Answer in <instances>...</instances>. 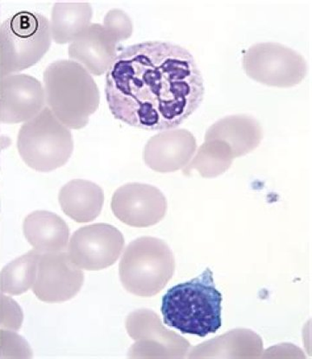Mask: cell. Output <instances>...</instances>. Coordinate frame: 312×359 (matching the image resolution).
<instances>
[{
    "mask_svg": "<svg viewBox=\"0 0 312 359\" xmlns=\"http://www.w3.org/2000/svg\"><path fill=\"white\" fill-rule=\"evenodd\" d=\"M105 93L116 119L148 131L179 127L202 104V74L179 44L147 41L126 47L108 69Z\"/></svg>",
    "mask_w": 312,
    "mask_h": 359,
    "instance_id": "1",
    "label": "cell"
},
{
    "mask_svg": "<svg viewBox=\"0 0 312 359\" xmlns=\"http://www.w3.org/2000/svg\"><path fill=\"white\" fill-rule=\"evenodd\" d=\"M222 294L207 268L202 275L171 287L162 297L163 321L184 334L204 338L222 325Z\"/></svg>",
    "mask_w": 312,
    "mask_h": 359,
    "instance_id": "2",
    "label": "cell"
},
{
    "mask_svg": "<svg viewBox=\"0 0 312 359\" xmlns=\"http://www.w3.org/2000/svg\"><path fill=\"white\" fill-rule=\"evenodd\" d=\"M46 103L63 124L70 129L86 127L98 109V84L84 66L75 61L58 60L44 72Z\"/></svg>",
    "mask_w": 312,
    "mask_h": 359,
    "instance_id": "3",
    "label": "cell"
},
{
    "mask_svg": "<svg viewBox=\"0 0 312 359\" xmlns=\"http://www.w3.org/2000/svg\"><path fill=\"white\" fill-rule=\"evenodd\" d=\"M176 260L164 241L151 236L130 243L122 255L119 275L129 293L152 297L164 290L172 279Z\"/></svg>",
    "mask_w": 312,
    "mask_h": 359,
    "instance_id": "4",
    "label": "cell"
},
{
    "mask_svg": "<svg viewBox=\"0 0 312 359\" xmlns=\"http://www.w3.org/2000/svg\"><path fill=\"white\" fill-rule=\"evenodd\" d=\"M50 21L43 14L21 11L2 24L0 77L38 64L51 46Z\"/></svg>",
    "mask_w": 312,
    "mask_h": 359,
    "instance_id": "5",
    "label": "cell"
},
{
    "mask_svg": "<svg viewBox=\"0 0 312 359\" xmlns=\"http://www.w3.org/2000/svg\"><path fill=\"white\" fill-rule=\"evenodd\" d=\"M17 147L22 160L37 172H49L69 161L74 150L70 128L49 107L26 121L18 132Z\"/></svg>",
    "mask_w": 312,
    "mask_h": 359,
    "instance_id": "6",
    "label": "cell"
},
{
    "mask_svg": "<svg viewBox=\"0 0 312 359\" xmlns=\"http://www.w3.org/2000/svg\"><path fill=\"white\" fill-rule=\"evenodd\" d=\"M245 72L251 79L268 86H295L306 76L308 66L302 55L284 44H252L243 55Z\"/></svg>",
    "mask_w": 312,
    "mask_h": 359,
    "instance_id": "7",
    "label": "cell"
},
{
    "mask_svg": "<svg viewBox=\"0 0 312 359\" xmlns=\"http://www.w3.org/2000/svg\"><path fill=\"white\" fill-rule=\"evenodd\" d=\"M126 329L136 341L129 351L131 358H185L192 348L183 337L167 329L150 309L130 313Z\"/></svg>",
    "mask_w": 312,
    "mask_h": 359,
    "instance_id": "8",
    "label": "cell"
},
{
    "mask_svg": "<svg viewBox=\"0 0 312 359\" xmlns=\"http://www.w3.org/2000/svg\"><path fill=\"white\" fill-rule=\"evenodd\" d=\"M124 244V235L113 225L91 224L74 232L70 241L68 254L78 268L98 271L116 264Z\"/></svg>",
    "mask_w": 312,
    "mask_h": 359,
    "instance_id": "9",
    "label": "cell"
},
{
    "mask_svg": "<svg viewBox=\"0 0 312 359\" xmlns=\"http://www.w3.org/2000/svg\"><path fill=\"white\" fill-rule=\"evenodd\" d=\"M111 210L117 219L129 226L147 228L157 224L165 217L168 203L157 187L128 183L115 191Z\"/></svg>",
    "mask_w": 312,
    "mask_h": 359,
    "instance_id": "10",
    "label": "cell"
},
{
    "mask_svg": "<svg viewBox=\"0 0 312 359\" xmlns=\"http://www.w3.org/2000/svg\"><path fill=\"white\" fill-rule=\"evenodd\" d=\"M84 281L83 271L73 264L68 253H41L32 291L44 302H64L79 293Z\"/></svg>",
    "mask_w": 312,
    "mask_h": 359,
    "instance_id": "11",
    "label": "cell"
},
{
    "mask_svg": "<svg viewBox=\"0 0 312 359\" xmlns=\"http://www.w3.org/2000/svg\"><path fill=\"white\" fill-rule=\"evenodd\" d=\"M46 95L42 83L26 74L0 77V114L6 124L26 122L44 109Z\"/></svg>",
    "mask_w": 312,
    "mask_h": 359,
    "instance_id": "12",
    "label": "cell"
},
{
    "mask_svg": "<svg viewBox=\"0 0 312 359\" xmlns=\"http://www.w3.org/2000/svg\"><path fill=\"white\" fill-rule=\"evenodd\" d=\"M196 149V139L190 131L185 128L169 129L156 133L148 140L143 160L155 172H174L188 165Z\"/></svg>",
    "mask_w": 312,
    "mask_h": 359,
    "instance_id": "13",
    "label": "cell"
},
{
    "mask_svg": "<svg viewBox=\"0 0 312 359\" xmlns=\"http://www.w3.org/2000/svg\"><path fill=\"white\" fill-rule=\"evenodd\" d=\"M68 49L70 58L98 76L108 72L117 55V43L100 24H91Z\"/></svg>",
    "mask_w": 312,
    "mask_h": 359,
    "instance_id": "14",
    "label": "cell"
},
{
    "mask_svg": "<svg viewBox=\"0 0 312 359\" xmlns=\"http://www.w3.org/2000/svg\"><path fill=\"white\" fill-rule=\"evenodd\" d=\"M263 138L261 125L247 114H233L217 121L205 135V140H219L231 147L234 158L241 157L257 148Z\"/></svg>",
    "mask_w": 312,
    "mask_h": 359,
    "instance_id": "15",
    "label": "cell"
},
{
    "mask_svg": "<svg viewBox=\"0 0 312 359\" xmlns=\"http://www.w3.org/2000/svg\"><path fill=\"white\" fill-rule=\"evenodd\" d=\"M188 358H260L261 338L248 329H235L189 351Z\"/></svg>",
    "mask_w": 312,
    "mask_h": 359,
    "instance_id": "16",
    "label": "cell"
},
{
    "mask_svg": "<svg viewBox=\"0 0 312 359\" xmlns=\"http://www.w3.org/2000/svg\"><path fill=\"white\" fill-rule=\"evenodd\" d=\"M24 235L28 243L40 253L65 251L68 246L70 229L57 214L36 210L25 217Z\"/></svg>",
    "mask_w": 312,
    "mask_h": 359,
    "instance_id": "17",
    "label": "cell"
},
{
    "mask_svg": "<svg viewBox=\"0 0 312 359\" xmlns=\"http://www.w3.org/2000/svg\"><path fill=\"white\" fill-rule=\"evenodd\" d=\"M63 212L77 223L94 221L102 212L104 194L91 181L74 180L65 184L58 194Z\"/></svg>",
    "mask_w": 312,
    "mask_h": 359,
    "instance_id": "18",
    "label": "cell"
},
{
    "mask_svg": "<svg viewBox=\"0 0 312 359\" xmlns=\"http://www.w3.org/2000/svg\"><path fill=\"white\" fill-rule=\"evenodd\" d=\"M90 3H56L52 7L51 32L56 43H72L91 25Z\"/></svg>",
    "mask_w": 312,
    "mask_h": 359,
    "instance_id": "19",
    "label": "cell"
},
{
    "mask_svg": "<svg viewBox=\"0 0 312 359\" xmlns=\"http://www.w3.org/2000/svg\"><path fill=\"white\" fill-rule=\"evenodd\" d=\"M234 155L231 147L222 140H205L195 151L188 165L182 169L185 175L196 170L203 177H215L231 168Z\"/></svg>",
    "mask_w": 312,
    "mask_h": 359,
    "instance_id": "20",
    "label": "cell"
},
{
    "mask_svg": "<svg viewBox=\"0 0 312 359\" xmlns=\"http://www.w3.org/2000/svg\"><path fill=\"white\" fill-rule=\"evenodd\" d=\"M40 252L33 250L4 266L0 273L2 294L20 295L26 293L35 283Z\"/></svg>",
    "mask_w": 312,
    "mask_h": 359,
    "instance_id": "21",
    "label": "cell"
},
{
    "mask_svg": "<svg viewBox=\"0 0 312 359\" xmlns=\"http://www.w3.org/2000/svg\"><path fill=\"white\" fill-rule=\"evenodd\" d=\"M32 350L17 332L6 329L0 331V358H32Z\"/></svg>",
    "mask_w": 312,
    "mask_h": 359,
    "instance_id": "22",
    "label": "cell"
},
{
    "mask_svg": "<svg viewBox=\"0 0 312 359\" xmlns=\"http://www.w3.org/2000/svg\"><path fill=\"white\" fill-rule=\"evenodd\" d=\"M103 27L117 43L129 39L134 31L133 22L128 13L117 8L107 13Z\"/></svg>",
    "mask_w": 312,
    "mask_h": 359,
    "instance_id": "23",
    "label": "cell"
},
{
    "mask_svg": "<svg viewBox=\"0 0 312 359\" xmlns=\"http://www.w3.org/2000/svg\"><path fill=\"white\" fill-rule=\"evenodd\" d=\"M24 313L13 298L0 294V327L17 332L23 325Z\"/></svg>",
    "mask_w": 312,
    "mask_h": 359,
    "instance_id": "24",
    "label": "cell"
},
{
    "mask_svg": "<svg viewBox=\"0 0 312 359\" xmlns=\"http://www.w3.org/2000/svg\"><path fill=\"white\" fill-rule=\"evenodd\" d=\"M1 29H2V25L0 23V39H1Z\"/></svg>",
    "mask_w": 312,
    "mask_h": 359,
    "instance_id": "25",
    "label": "cell"
},
{
    "mask_svg": "<svg viewBox=\"0 0 312 359\" xmlns=\"http://www.w3.org/2000/svg\"><path fill=\"white\" fill-rule=\"evenodd\" d=\"M0 121H1V114H0Z\"/></svg>",
    "mask_w": 312,
    "mask_h": 359,
    "instance_id": "26",
    "label": "cell"
}]
</instances>
